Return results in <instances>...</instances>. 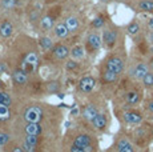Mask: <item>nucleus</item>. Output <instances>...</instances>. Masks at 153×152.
<instances>
[{"mask_svg": "<svg viewBox=\"0 0 153 152\" xmlns=\"http://www.w3.org/2000/svg\"><path fill=\"white\" fill-rule=\"evenodd\" d=\"M42 116H43V111L37 106L28 107L24 112V119L27 123H39L42 120Z\"/></svg>", "mask_w": 153, "mask_h": 152, "instance_id": "nucleus-1", "label": "nucleus"}, {"mask_svg": "<svg viewBox=\"0 0 153 152\" xmlns=\"http://www.w3.org/2000/svg\"><path fill=\"white\" fill-rule=\"evenodd\" d=\"M105 69H109L114 74L120 75L123 72V69H124V63H123V60L120 57H111L105 63Z\"/></svg>", "mask_w": 153, "mask_h": 152, "instance_id": "nucleus-2", "label": "nucleus"}, {"mask_svg": "<svg viewBox=\"0 0 153 152\" xmlns=\"http://www.w3.org/2000/svg\"><path fill=\"white\" fill-rule=\"evenodd\" d=\"M96 86V80L93 77H91V76H85L80 80V83H79V88H80V91H83L85 93H89L93 91V88H95Z\"/></svg>", "mask_w": 153, "mask_h": 152, "instance_id": "nucleus-3", "label": "nucleus"}, {"mask_svg": "<svg viewBox=\"0 0 153 152\" xmlns=\"http://www.w3.org/2000/svg\"><path fill=\"white\" fill-rule=\"evenodd\" d=\"M124 120L128 124H140L143 121V115L137 111H128L124 113Z\"/></svg>", "mask_w": 153, "mask_h": 152, "instance_id": "nucleus-4", "label": "nucleus"}, {"mask_svg": "<svg viewBox=\"0 0 153 152\" xmlns=\"http://www.w3.org/2000/svg\"><path fill=\"white\" fill-rule=\"evenodd\" d=\"M149 72V66L146 63H139L136 66V68H134L133 71V76L136 79H139V80H143L144 76Z\"/></svg>", "mask_w": 153, "mask_h": 152, "instance_id": "nucleus-5", "label": "nucleus"}, {"mask_svg": "<svg viewBox=\"0 0 153 152\" xmlns=\"http://www.w3.org/2000/svg\"><path fill=\"white\" fill-rule=\"evenodd\" d=\"M97 108H96L95 106H92V104H89V106H87L84 108V111H83V116H84V119L85 120H89V121H92L93 119L97 116Z\"/></svg>", "mask_w": 153, "mask_h": 152, "instance_id": "nucleus-6", "label": "nucleus"}, {"mask_svg": "<svg viewBox=\"0 0 153 152\" xmlns=\"http://www.w3.org/2000/svg\"><path fill=\"white\" fill-rule=\"evenodd\" d=\"M117 151L119 152H134V148H133V145L129 143L128 139L123 137V139H120L119 143H117Z\"/></svg>", "mask_w": 153, "mask_h": 152, "instance_id": "nucleus-7", "label": "nucleus"}, {"mask_svg": "<svg viewBox=\"0 0 153 152\" xmlns=\"http://www.w3.org/2000/svg\"><path fill=\"white\" fill-rule=\"evenodd\" d=\"M13 80H15V83L20 84V86L25 84L28 81L27 72H25L24 69H16V71L13 72Z\"/></svg>", "mask_w": 153, "mask_h": 152, "instance_id": "nucleus-8", "label": "nucleus"}, {"mask_svg": "<svg viewBox=\"0 0 153 152\" xmlns=\"http://www.w3.org/2000/svg\"><path fill=\"white\" fill-rule=\"evenodd\" d=\"M102 40H104V43L107 45L112 47L117 40V32L113 31V30H107L104 32V37H102Z\"/></svg>", "mask_w": 153, "mask_h": 152, "instance_id": "nucleus-9", "label": "nucleus"}, {"mask_svg": "<svg viewBox=\"0 0 153 152\" xmlns=\"http://www.w3.org/2000/svg\"><path fill=\"white\" fill-rule=\"evenodd\" d=\"M125 100H126V103L131 104V106H136V104H139V103H140V100H141V95H140V93L137 92V91H131V92L126 93Z\"/></svg>", "mask_w": 153, "mask_h": 152, "instance_id": "nucleus-10", "label": "nucleus"}, {"mask_svg": "<svg viewBox=\"0 0 153 152\" xmlns=\"http://www.w3.org/2000/svg\"><path fill=\"white\" fill-rule=\"evenodd\" d=\"M25 132L27 135H37L39 136L42 133V127L39 123H27L25 125Z\"/></svg>", "mask_w": 153, "mask_h": 152, "instance_id": "nucleus-11", "label": "nucleus"}, {"mask_svg": "<svg viewBox=\"0 0 153 152\" xmlns=\"http://www.w3.org/2000/svg\"><path fill=\"white\" fill-rule=\"evenodd\" d=\"M53 54H55V56L57 57V59H65L71 52H69V49L67 48L65 45L59 44V45H56L53 48Z\"/></svg>", "mask_w": 153, "mask_h": 152, "instance_id": "nucleus-12", "label": "nucleus"}, {"mask_svg": "<svg viewBox=\"0 0 153 152\" xmlns=\"http://www.w3.org/2000/svg\"><path fill=\"white\" fill-rule=\"evenodd\" d=\"M92 123H93V125H95V128H97V130H104V128L107 127V116L102 115V113H97V116L93 119Z\"/></svg>", "mask_w": 153, "mask_h": 152, "instance_id": "nucleus-13", "label": "nucleus"}, {"mask_svg": "<svg viewBox=\"0 0 153 152\" xmlns=\"http://www.w3.org/2000/svg\"><path fill=\"white\" fill-rule=\"evenodd\" d=\"M13 32V27L10 22H3L0 24V35L3 37H10Z\"/></svg>", "mask_w": 153, "mask_h": 152, "instance_id": "nucleus-14", "label": "nucleus"}, {"mask_svg": "<svg viewBox=\"0 0 153 152\" xmlns=\"http://www.w3.org/2000/svg\"><path fill=\"white\" fill-rule=\"evenodd\" d=\"M91 144V137L88 135H79L76 136L75 142H73V145H77V147H81V148H85L87 145Z\"/></svg>", "mask_w": 153, "mask_h": 152, "instance_id": "nucleus-15", "label": "nucleus"}, {"mask_svg": "<svg viewBox=\"0 0 153 152\" xmlns=\"http://www.w3.org/2000/svg\"><path fill=\"white\" fill-rule=\"evenodd\" d=\"M88 43H89L91 48H93V49H99L100 47H101V37H100L99 35L93 34V35H91V36L88 37Z\"/></svg>", "mask_w": 153, "mask_h": 152, "instance_id": "nucleus-16", "label": "nucleus"}, {"mask_svg": "<svg viewBox=\"0 0 153 152\" xmlns=\"http://www.w3.org/2000/svg\"><path fill=\"white\" fill-rule=\"evenodd\" d=\"M55 34H56V36L57 37H65L67 35L69 34V30H68V27H67L65 24H57L55 27Z\"/></svg>", "mask_w": 153, "mask_h": 152, "instance_id": "nucleus-17", "label": "nucleus"}, {"mask_svg": "<svg viewBox=\"0 0 153 152\" xmlns=\"http://www.w3.org/2000/svg\"><path fill=\"white\" fill-rule=\"evenodd\" d=\"M53 24H55V20L51 16H44L40 20V25H42V28H44V30H51L53 27Z\"/></svg>", "mask_w": 153, "mask_h": 152, "instance_id": "nucleus-18", "label": "nucleus"}, {"mask_svg": "<svg viewBox=\"0 0 153 152\" xmlns=\"http://www.w3.org/2000/svg\"><path fill=\"white\" fill-rule=\"evenodd\" d=\"M139 8L144 12H153V0H143V1H140Z\"/></svg>", "mask_w": 153, "mask_h": 152, "instance_id": "nucleus-19", "label": "nucleus"}, {"mask_svg": "<svg viewBox=\"0 0 153 152\" xmlns=\"http://www.w3.org/2000/svg\"><path fill=\"white\" fill-rule=\"evenodd\" d=\"M117 77H119V75L109 71V69H105V72L102 74V79H104L107 83H114V81L117 80Z\"/></svg>", "mask_w": 153, "mask_h": 152, "instance_id": "nucleus-20", "label": "nucleus"}, {"mask_svg": "<svg viewBox=\"0 0 153 152\" xmlns=\"http://www.w3.org/2000/svg\"><path fill=\"white\" fill-rule=\"evenodd\" d=\"M65 25L68 27L69 32L71 31H76L79 28V22L76 17H68V19L65 20Z\"/></svg>", "mask_w": 153, "mask_h": 152, "instance_id": "nucleus-21", "label": "nucleus"}, {"mask_svg": "<svg viewBox=\"0 0 153 152\" xmlns=\"http://www.w3.org/2000/svg\"><path fill=\"white\" fill-rule=\"evenodd\" d=\"M24 61H25L27 64H29L32 68H33V67L37 64V55L35 54V52H29L27 56H25V60H24Z\"/></svg>", "mask_w": 153, "mask_h": 152, "instance_id": "nucleus-22", "label": "nucleus"}, {"mask_svg": "<svg viewBox=\"0 0 153 152\" xmlns=\"http://www.w3.org/2000/svg\"><path fill=\"white\" fill-rule=\"evenodd\" d=\"M143 84L146 88H152L153 87V72H148L143 79Z\"/></svg>", "mask_w": 153, "mask_h": 152, "instance_id": "nucleus-23", "label": "nucleus"}, {"mask_svg": "<svg viewBox=\"0 0 153 152\" xmlns=\"http://www.w3.org/2000/svg\"><path fill=\"white\" fill-rule=\"evenodd\" d=\"M72 56L75 57V59H81V57L84 56V49H83V47H80V45H77V47H75V48H72Z\"/></svg>", "mask_w": 153, "mask_h": 152, "instance_id": "nucleus-24", "label": "nucleus"}, {"mask_svg": "<svg viewBox=\"0 0 153 152\" xmlns=\"http://www.w3.org/2000/svg\"><path fill=\"white\" fill-rule=\"evenodd\" d=\"M139 32H140V25H139V23L133 22V23H131V24L128 25V34H129V35H137Z\"/></svg>", "mask_w": 153, "mask_h": 152, "instance_id": "nucleus-25", "label": "nucleus"}, {"mask_svg": "<svg viewBox=\"0 0 153 152\" xmlns=\"http://www.w3.org/2000/svg\"><path fill=\"white\" fill-rule=\"evenodd\" d=\"M0 104H3V106H7V107L11 106V98H10V95H8V93L0 92Z\"/></svg>", "mask_w": 153, "mask_h": 152, "instance_id": "nucleus-26", "label": "nucleus"}, {"mask_svg": "<svg viewBox=\"0 0 153 152\" xmlns=\"http://www.w3.org/2000/svg\"><path fill=\"white\" fill-rule=\"evenodd\" d=\"M40 45H42L44 49H51L52 47H53V43H52V40L49 39V37H42V39H40Z\"/></svg>", "mask_w": 153, "mask_h": 152, "instance_id": "nucleus-27", "label": "nucleus"}, {"mask_svg": "<svg viewBox=\"0 0 153 152\" xmlns=\"http://www.w3.org/2000/svg\"><path fill=\"white\" fill-rule=\"evenodd\" d=\"M8 118H10V110H8V107L0 104V120H5Z\"/></svg>", "mask_w": 153, "mask_h": 152, "instance_id": "nucleus-28", "label": "nucleus"}, {"mask_svg": "<svg viewBox=\"0 0 153 152\" xmlns=\"http://www.w3.org/2000/svg\"><path fill=\"white\" fill-rule=\"evenodd\" d=\"M25 142L36 147V145H37V142H39V139H37V135H27V139H25Z\"/></svg>", "mask_w": 153, "mask_h": 152, "instance_id": "nucleus-29", "label": "nucleus"}, {"mask_svg": "<svg viewBox=\"0 0 153 152\" xmlns=\"http://www.w3.org/2000/svg\"><path fill=\"white\" fill-rule=\"evenodd\" d=\"M104 25V19L102 17H96L95 20H93V27L95 28H100Z\"/></svg>", "mask_w": 153, "mask_h": 152, "instance_id": "nucleus-30", "label": "nucleus"}, {"mask_svg": "<svg viewBox=\"0 0 153 152\" xmlns=\"http://www.w3.org/2000/svg\"><path fill=\"white\" fill-rule=\"evenodd\" d=\"M16 4V0H3V5L5 8H12Z\"/></svg>", "mask_w": 153, "mask_h": 152, "instance_id": "nucleus-31", "label": "nucleus"}, {"mask_svg": "<svg viewBox=\"0 0 153 152\" xmlns=\"http://www.w3.org/2000/svg\"><path fill=\"white\" fill-rule=\"evenodd\" d=\"M8 140H10V136H8L7 133H1V132H0V145L7 144Z\"/></svg>", "mask_w": 153, "mask_h": 152, "instance_id": "nucleus-32", "label": "nucleus"}, {"mask_svg": "<svg viewBox=\"0 0 153 152\" xmlns=\"http://www.w3.org/2000/svg\"><path fill=\"white\" fill-rule=\"evenodd\" d=\"M23 150H24L25 152H33L35 151V145H32V144H29V143L25 142L24 145H23Z\"/></svg>", "mask_w": 153, "mask_h": 152, "instance_id": "nucleus-33", "label": "nucleus"}, {"mask_svg": "<svg viewBox=\"0 0 153 152\" xmlns=\"http://www.w3.org/2000/svg\"><path fill=\"white\" fill-rule=\"evenodd\" d=\"M65 67H67V69H75L76 67H77V63L73 61V60H68L67 64H65Z\"/></svg>", "mask_w": 153, "mask_h": 152, "instance_id": "nucleus-34", "label": "nucleus"}, {"mask_svg": "<svg viewBox=\"0 0 153 152\" xmlns=\"http://www.w3.org/2000/svg\"><path fill=\"white\" fill-rule=\"evenodd\" d=\"M71 152H85V150L81 147H77V145H73V147L71 148Z\"/></svg>", "mask_w": 153, "mask_h": 152, "instance_id": "nucleus-35", "label": "nucleus"}, {"mask_svg": "<svg viewBox=\"0 0 153 152\" xmlns=\"http://www.w3.org/2000/svg\"><path fill=\"white\" fill-rule=\"evenodd\" d=\"M146 110H148L149 112L153 113V99H152L151 101H148V104H146Z\"/></svg>", "mask_w": 153, "mask_h": 152, "instance_id": "nucleus-36", "label": "nucleus"}, {"mask_svg": "<svg viewBox=\"0 0 153 152\" xmlns=\"http://www.w3.org/2000/svg\"><path fill=\"white\" fill-rule=\"evenodd\" d=\"M148 42L151 43V44H153V31L149 32V35H148Z\"/></svg>", "mask_w": 153, "mask_h": 152, "instance_id": "nucleus-37", "label": "nucleus"}, {"mask_svg": "<svg viewBox=\"0 0 153 152\" xmlns=\"http://www.w3.org/2000/svg\"><path fill=\"white\" fill-rule=\"evenodd\" d=\"M148 27L151 28V30H153V16H152L151 19L148 20Z\"/></svg>", "mask_w": 153, "mask_h": 152, "instance_id": "nucleus-38", "label": "nucleus"}, {"mask_svg": "<svg viewBox=\"0 0 153 152\" xmlns=\"http://www.w3.org/2000/svg\"><path fill=\"white\" fill-rule=\"evenodd\" d=\"M84 150H85V152H92V151H93V148H92V145L89 144V145H87V147H85Z\"/></svg>", "mask_w": 153, "mask_h": 152, "instance_id": "nucleus-39", "label": "nucleus"}, {"mask_svg": "<svg viewBox=\"0 0 153 152\" xmlns=\"http://www.w3.org/2000/svg\"><path fill=\"white\" fill-rule=\"evenodd\" d=\"M12 152H25L23 148H19V147H15L13 150H12Z\"/></svg>", "mask_w": 153, "mask_h": 152, "instance_id": "nucleus-40", "label": "nucleus"}, {"mask_svg": "<svg viewBox=\"0 0 153 152\" xmlns=\"http://www.w3.org/2000/svg\"><path fill=\"white\" fill-rule=\"evenodd\" d=\"M149 67H151V68L153 69V59H152L151 61H149Z\"/></svg>", "mask_w": 153, "mask_h": 152, "instance_id": "nucleus-41", "label": "nucleus"}, {"mask_svg": "<svg viewBox=\"0 0 153 152\" xmlns=\"http://www.w3.org/2000/svg\"><path fill=\"white\" fill-rule=\"evenodd\" d=\"M3 87H4V84H3V81H1V80H0V89H1V88H3Z\"/></svg>", "mask_w": 153, "mask_h": 152, "instance_id": "nucleus-42", "label": "nucleus"}, {"mask_svg": "<svg viewBox=\"0 0 153 152\" xmlns=\"http://www.w3.org/2000/svg\"><path fill=\"white\" fill-rule=\"evenodd\" d=\"M149 51H151L152 54H153V44H151V48H149Z\"/></svg>", "mask_w": 153, "mask_h": 152, "instance_id": "nucleus-43", "label": "nucleus"}, {"mask_svg": "<svg viewBox=\"0 0 153 152\" xmlns=\"http://www.w3.org/2000/svg\"><path fill=\"white\" fill-rule=\"evenodd\" d=\"M3 69H4V66H3V64H0V71H3Z\"/></svg>", "mask_w": 153, "mask_h": 152, "instance_id": "nucleus-44", "label": "nucleus"}, {"mask_svg": "<svg viewBox=\"0 0 153 152\" xmlns=\"http://www.w3.org/2000/svg\"><path fill=\"white\" fill-rule=\"evenodd\" d=\"M151 121H153V115L151 116Z\"/></svg>", "mask_w": 153, "mask_h": 152, "instance_id": "nucleus-45", "label": "nucleus"}]
</instances>
